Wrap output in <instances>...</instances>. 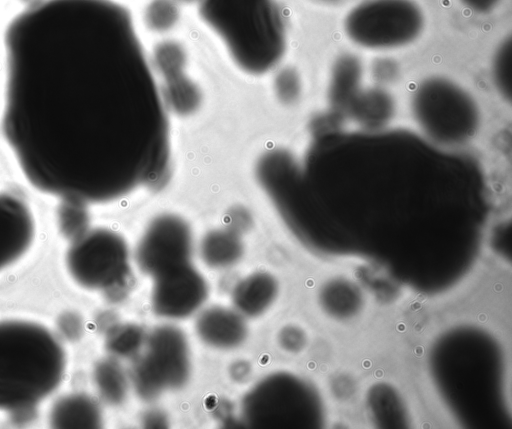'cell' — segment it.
Returning a JSON list of instances; mask_svg holds the SVG:
<instances>
[{
  "label": "cell",
  "mask_w": 512,
  "mask_h": 429,
  "mask_svg": "<svg viewBox=\"0 0 512 429\" xmlns=\"http://www.w3.org/2000/svg\"><path fill=\"white\" fill-rule=\"evenodd\" d=\"M54 424L60 427H95L100 422L96 404L87 397L63 398L53 410Z\"/></svg>",
  "instance_id": "5bb4252c"
},
{
  "label": "cell",
  "mask_w": 512,
  "mask_h": 429,
  "mask_svg": "<svg viewBox=\"0 0 512 429\" xmlns=\"http://www.w3.org/2000/svg\"><path fill=\"white\" fill-rule=\"evenodd\" d=\"M241 253V242L230 231L211 232L202 243L203 259L211 266H229L238 260Z\"/></svg>",
  "instance_id": "e0dca14e"
},
{
  "label": "cell",
  "mask_w": 512,
  "mask_h": 429,
  "mask_svg": "<svg viewBox=\"0 0 512 429\" xmlns=\"http://www.w3.org/2000/svg\"><path fill=\"white\" fill-rule=\"evenodd\" d=\"M154 277L153 306L162 316L181 318L190 315L205 300V281L189 262Z\"/></svg>",
  "instance_id": "9c48e42d"
},
{
  "label": "cell",
  "mask_w": 512,
  "mask_h": 429,
  "mask_svg": "<svg viewBox=\"0 0 512 429\" xmlns=\"http://www.w3.org/2000/svg\"><path fill=\"white\" fill-rule=\"evenodd\" d=\"M276 293L275 281L267 274L256 273L243 279L234 291V303L246 315L262 313Z\"/></svg>",
  "instance_id": "4fadbf2b"
},
{
  "label": "cell",
  "mask_w": 512,
  "mask_h": 429,
  "mask_svg": "<svg viewBox=\"0 0 512 429\" xmlns=\"http://www.w3.org/2000/svg\"><path fill=\"white\" fill-rule=\"evenodd\" d=\"M424 24L422 8L414 0H362L347 12L343 28L362 48L390 50L415 41Z\"/></svg>",
  "instance_id": "277c9868"
},
{
  "label": "cell",
  "mask_w": 512,
  "mask_h": 429,
  "mask_svg": "<svg viewBox=\"0 0 512 429\" xmlns=\"http://www.w3.org/2000/svg\"><path fill=\"white\" fill-rule=\"evenodd\" d=\"M72 278L87 288L104 289L128 273V250L117 233L103 228L86 230L71 241L65 257Z\"/></svg>",
  "instance_id": "8992f818"
},
{
  "label": "cell",
  "mask_w": 512,
  "mask_h": 429,
  "mask_svg": "<svg viewBox=\"0 0 512 429\" xmlns=\"http://www.w3.org/2000/svg\"><path fill=\"white\" fill-rule=\"evenodd\" d=\"M196 328L204 342L218 348L235 347L246 335V326L240 315L223 308L205 311L199 317Z\"/></svg>",
  "instance_id": "8fae6325"
},
{
  "label": "cell",
  "mask_w": 512,
  "mask_h": 429,
  "mask_svg": "<svg viewBox=\"0 0 512 429\" xmlns=\"http://www.w3.org/2000/svg\"><path fill=\"white\" fill-rule=\"evenodd\" d=\"M143 19L152 32L166 33L172 30L180 20L177 0H150L144 8Z\"/></svg>",
  "instance_id": "ac0fdd59"
},
{
  "label": "cell",
  "mask_w": 512,
  "mask_h": 429,
  "mask_svg": "<svg viewBox=\"0 0 512 429\" xmlns=\"http://www.w3.org/2000/svg\"><path fill=\"white\" fill-rule=\"evenodd\" d=\"M4 140L35 190L84 205L158 182L167 107L129 11L114 0H42L4 39Z\"/></svg>",
  "instance_id": "6da1fadb"
},
{
  "label": "cell",
  "mask_w": 512,
  "mask_h": 429,
  "mask_svg": "<svg viewBox=\"0 0 512 429\" xmlns=\"http://www.w3.org/2000/svg\"><path fill=\"white\" fill-rule=\"evenodd\" d=\"M180 1H184V2H194V1H198V0H180Z\"/></svg>",
  "instance_id": "4316f807"
},
{
  "label": "cell",
  "mask_w": 512,
  "mask_h": 429,
  "mask_svg": "<svg viewBox=\"0 0 512 429\" xmlns=\"http://www.w3.org/2000/svg\"><path fill=\"white\" fill-rule=\"evenodd\" d=\"M463 5L473 12L487 14L493 11L501 0H460Z\"/></svg>",
  "instance_id": "484cf974"
},
{
  "label": "cell",
  "mask_w": 512,
  "mask_h": 429,
  "mask_svg": "<svg viewBox=\"0 0 512 429\" xmlns=\"http://www.w3.org/2000/svg\"><path fill=\"white\" fill-rule=\"evenodd\" d=\"M275 91L282 102H294L301 91L300 78L297 72L290 68L282 70L275 79Z\"/></svg>",
  "instance_id": "603a6c76"
},
{
  "label": "cell",
  "mask_w": 512,
  "mask_h": 429,
  "mask_svg": "<svg viewBox=\"0 0 512 429\" xmlns=\"http://www.w3.org/2000/svg\"><path fill=\"white\" fill-rule=\"evenodd\" d=\"M192 247L190 229L174 215L156 218L148 227L137 250L139 266L156 276L171 268L188 263Z\"/></svg>",
  "instance_id": "ba28073f"
},
{
  "label": "cell",
  "mask_w": 512,
  "mask_h": 429,
  "mask_svg": "<svg viewBox=\"0 0 512 429\" xmlns=\"http://www.w3.org/2000/svg\"><path fill=\"white\" fill-rule=\"evenodd\" d=\"M142 341V333L132 326L122 328L114 336L111 346L117 354L127 355L134 352Z\"/></svg>",
  "instance_id": "cb8c5ba5"
},
{
  "label": "cell",
  "mask_w": 512,
  "mask_h": 429,
  "mask_svg": "<svg viewBox=\"0 0 512 429\" xmlns=\"http://www.w3.org/2000/svg\"><path fill=\"white\" fill-rule=\"evenodd\" d=\"M161 94L166 107L178 114H190L201 103L200 89L184 73L165 79Z\"/></svg>",
  "instance_id": "2e32d148"
},
{
  "label": "cell",
  "mask_w": 512,
  "mask_h": 429,
  "mask_svg": "<svg viewBox=\"0 0 512 429\" xmlns=\"http://www.w3.org/2000/svg\"><path fill=\"white\" fill-rule=\"evenodd\" d=\"M97 379L102 394L107 400L117 403L124 398L126 382L122 371L116 365L111 363L102 365L98 370Z\"/></svg>",
  "instance_id": "7402d4cb"
},
{
  "label": "cell",
  "mask_w": 512,
  "mask_h": 429,
  "mask_svg": "<svg viewBox=\"0 0 512 429\" xmlns=\"http://www.w3.org/2000/svg\"><path fill=\"white\" fill-rule=\"evenodd\" d=\"M347 109L359 120L376 123L391 116L394 102L387 91L372 87L366 90L360 89Z\"/></svg>",
  "instance_id": "9a60e30c"
},
{
  "label": "cell",
  "mask_w": 512,
  "mask_h": 429,
  "mask_svg": "<svg viewBox=\"0 0 512 429\" xmlns=\"http://www.w3.org/2000/svg\"><path fill=\"white\" fill-rule=\"evenodd\" d=\"M57 222L60 232L71 241L74 240L87 230L86 205L61 201L57 211Z\"/></svg>",
  "instance_id": "44dd1931"
},
{
  "label": "cell",
  "mask_w": 512,
  "mask_h": 429,
  "mask_svg": "<svg viewBox=\"0 0 512 429\" xmlns=\"http://www.w3.org/2000/svg\"><path fill=\"white\" fill-rule=\"evenodd\" d=\"M199 14L221 39L236 65L252 75L271 70L286 49L276 0H198Z\"/></svg>",
  "instance_id": "3957f363"
},
{
  "label": "cell",
  "mask_w": 512,
  "mask_h": 429,
  "mask_svg": "<svg viewBox=\"0 0 512 429\" xmlns=\"http://www.w3.org/2000/svg\"><path fill=\"white\" fill-rule=\"evenodd\" d=\"M35 235L29 207L17 196L0 192V271L17 262Z\"/></svg>",
  "instance_id": "30bf717a"
},
{
  "label": "cell",
  "mask_w": 512,
  "mask_h": 429,
  "mask_svg": "<svg viewBox=\"0 0 512 429\" xmlns=\"http://www.w3.org/2000/svg\"><path fill=\"white\" fill-rule=\"evenodd\" d=\"M511 37L507 36L497 46L491 65L492 79L498 93L511 99Z\"/></svg>",
  "instance_id": "ffe728a7"
},
{
  "label": "cell",
  "mask_w": 512,
  "mask_h": 429,
  "mask_svg": "<svg viewBox=\"0 0 512 429\" xmlns=\"http://www.w3.org/2000/svg\"><path fill=\"white\" fill-rule=\"evenodd\" d=\"M153 61L157 71L165 78L184 73L187 62L186 51L174 40H164L153 50Z\"/></svg>",
  "instance_id": "d6986e66"
},
{
  "label": "cell",
  "mask_w": 512,
  "mask_h": 429,
  "mask_svg": "<svg viewBox=\"0 0 512 429\" xmlns=\"http://www.w3.org/2000/svg\"><path fill=\"white\" fill-rule=\"evenodd\" d=\"M411 107L419 126L442 142H448L449 129L456 132L464 129L471 135L479 122V109L473 97L454 81L441 76L426 78L416 87Z\"/></svg>",
  "instance_id": "5b68a950"
},
{
  "label": "cell",
  "mask_w": 512,
  "mask_h": 429,
  "mask_svg": "<svg viewBox=\"0 0 512 429\" xmlns=\"http://www.w3.org/2000/svg\"><path fill=\"white\" fill-rule=\"evenodd\" d=\"M320 1L331 2V1H337V0H320Z\"/></svg>",
  "instance_id": "83f0119b"
},
{
  "label": "cell",
  "mask_w": 512,
  "mask_h": 429,
  "mask_svg": "<svg viewBox=\"0 0 512 429\" xmlns=\"http://www.w3.org/2000/svg\"><path fill=\"white\" fill-rule=\"evenodd\" d=\"M189 371L187 343L182 333L172 327L154 331L146 354L133 370L137 391L147 398L166 388L182 385Z\"/></svg>",
  "instance_id": "52a82bcc"
},
{
  "label": "cell",
  "mask_w": 512,
  "mask_h": 429,
  "mask_svg": "<svg viewBox=\"0 0 512 429\" xmlns=\"http://www.w3.org/2000/svg\"><path fill=\"white\" fill-rule=\"evenodd\" d=\"M398 73V64L391 58H378L372 64V75L376 81L382 84L393 82Z\"/></svg>",
  "instance_id": "d4e9b609"
},
{
  "label": "cell",
  "mask_w": 512,
  "mask_h": 429,
  "mask_svg": "<svg viewBox=\"0 0 512 429\" xmlns=\"http://www.w3.org/2000/svg\"><path fill=\"white\" fill-rule=\"evenodd\" d=\"M362 64L351 53L340 55L331 70L328 97L336 109H347L350 102L360 91Z\"/></svg>",
  "instance_id": "7c38bea8"
},
{
  "label": "cell",
  "mask_w": 512,
  "mask_h": 429,
  "mask_svg": "<svg viewBox=\"0 0 512 429\" xmlns=\"http://www.w3.org/2000/svg\"><path fill=\"white\" fill-rule=\"evenodd\" d=\"M65 371L58 339L29 321H0V410L30 409L50 395Z\"/></svg>",
  "instance_id": "7a4b0ae2"
}]
</instances>
